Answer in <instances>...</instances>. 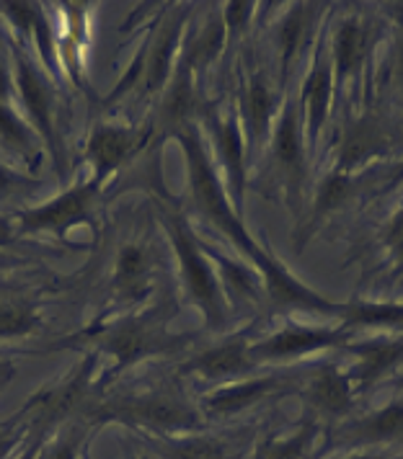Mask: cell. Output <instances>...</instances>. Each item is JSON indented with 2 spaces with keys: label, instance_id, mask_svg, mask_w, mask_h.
Listing matches in <instances>:
<instances>
[{
  "label": "cell",
  "instance_id": "6da1fadb",
  "mask_svg": "<svg viewBox=\"0 0 403 459\" xmlns=\"http://www.w3.org/2000/svg\"><path fill=\"white\" fill-rule=\"evenodd\" d=\"M179 143L187 152V163H189V178H191V196L197 209L213 222L220 232H225L241 251L246 253L256 264V269L261 272L269 297L275 299L279 307H300V310H313V313H339L341 305L329 302L326 297H320L319 292L308 290L305 284H300L293 273L287 272L275 255H269L267 251H261L256 246V240L246 232V228L241 225V220L235 217V212L228 204L223 186L217 181L213 163L207 160V152L199 143V137L194 134V129H181L179 132Z\"/></svg>",
  "mask_w": 403,
  "mask_h": 459
},
{
  "label": "cell",
  "instance_id": "7a4b0ae2",
  "mask_svg": "<svg viewBox=\"0 0 403 459\" xmlns=\"http://www.w3.org/2000/svg\"><path fill=\"white\" fill-rule=\"evenodd\" d=\"M169 232L191 299L197 302V307H202V313L207 315V323L213 325L215 331H220L225 325L228 310H225V299L220 294V284L215 279V272L210 269V264L205 261L199 243H194V238H191V232L187 230L181 217L171 220Z\"/></svg>",
  "mask_w": 403,
  "mask_h": 459
},
{
  "label": "cell",
  "instance_id": "3957f363",
  "mask_svg": "<svg viewBox=\"0 0 403 459\" xmlns=\"http://www.w3.org/2000/svg\"><path fill=\"white\" fill-rule=\"evenodd\" d=\"M96 186H99V181H93L88 186L73 188L63 196L42 204V207L23 212L22 228L26 232H39V230H65L75 225V222H81V220L88 217Z\"/></svg>",
  "mask_w": 403,
  "mask_h": 459
},
{
  "label": "cell",
  "instance_id": "277c9868",
  "mask_svg": "<svg viewBox=\"0 0 403 459\" xmlns=\"http://www.w3.org/2000/svg\"><path fill=\"white\" fill-rule=\"evenodd\" d=\"M341 341V331H323V328H287L282 333L272 335L256 346H249L251 359H290L311 351H319L326 346H337Z\"/></svg>",
  "mask_w": 403,
  "mask_h": 459
},
{
  "label": "cell",
  "instance_id": "5b68a950",
  "mask_svg": "<svg viewBox=\"0 0 403 459\" xmlns=\"http://www.w3.org/2000/svg\"><path fill=\"white\" fill-rule=\"evenodd\" d=\"M275 166L279 176L287 181L293 194H300L302 184V140H300V126H297L295 108H287L279 119L275 132Z\"/></svg>",
  "mask_w": 403,
  "mask_h": 459
},
{
  "label": "cell",
  "instance_id": "8992f818",
  "mask_svg": "<svg viewBox=\"0 0 403 459\" xmlns=\"http://www.w3.org/2000/svg\"><path fill=\"white\" fill-rule=\"evenodd\" d=\"M254 367V359L249 354L246 341H228L220 343L205 354L194 356V361L189 364V369L199 372L207 379H225V377H238L243 372H249Z\"/></svg>",
  "mask_w": 403,
  "mask_h": 459
},
{
  "label": "cell",
  "instance_id": "52a82bcc",
  "mask_svg": "<svg viewBox=\"0 0 403 459\" xmlns=\"http://www.w3.org/2000/svg\"><path fill=\"white\" fill-rule=\"evenodd\" d=\"M135 147V132L132 129H117V126H101L88 140V158L96 168V181H101L109 170L119 166L127 152Z\"/></svg>",
  "mask_w": 403,
  "mask_h": 459
},
{
  "label": "cell",
  "instance_id": "ba28073f",
  "mask_svg": "<svg viewBox=\"0 0 403 459\" xmlns=\"http://www.w3.org/2000/svg\"><path fill=\"white\" fill-rule=\"evenodd\" d=\"M127 413L137 420H143V423H153L161 429H184V426L194 423V413L187 405L163 395L140 397L129 405Z\"/></svg>",
  "mask_w": 403,
  "mask_h": 459
},
{
  "label": "cell",
  "instance_id": "9c48e42d",
  "mask_svg": "<svg viewBox=\"0 0 403 459\" xmlns=\"http://www.w3.org/2000/svg\"><path fill=\"white\" fill-rule=\"evenodd\" d=\"M311 400L323 413L339 416L352 405V382L339 369L323 367L311 382Z\"/></svg>",
  "mask_w": 403,
  "mask_h": 459
},
{
  "label": "cell",
  "instance_id": "30bf717a",
  "mask_svg": "<svg viewBox=\"0 0 403 459\" xmlns=\"http://www.w3.org/2000/svg\"><path fill=\"white\" fill-rule=\"evenodd\" d=\"M352 351L360 356V367H357V377H360L362 387L372 385L375 379L388 375L393 367H399L403 361V341H378V343H362V346H352Z\"/></svg>",
  "mask_w": 403,
  "mask_h": 459
},
{
  "label": "cell",
  "instance_id": "8fae6325",
  "mask_svg": "<svg viewBox=\"0 0 403 459\" xmlns=\"http://www.w3.org/2000/svg\"><path fill=\"white\" fill-rule=\"evenodd\" d=\"M19 85H22V96L26 108L31 111L34 122L39 125L42 134H47L49 145L55 143L52 140V93L49 88L44 85L42 75L31 67V65L22 60L19 63Z\"/></svg>",
  "mask_w": 403,
  "mask_h": 459
},
{
  "label": "cell",
  "instance_id": "7c38bea8",
  "mask_svg": "<svg viewBox=\"0 0 403 459\" xmlns=\"http://www.w3.org/2000/svg\"><path fill=\"white\" fill-rule=\"evenodd\" d=\"M217 150H220L225 173L231 178L235 207H241L246 176H243V140H241V129H238L235 119H225V122L217 125Z\"/></svg>",
  "mask_w": 403,
  "mask_h": 459
},
{
  "label": "cell",
  "instance_id": "4fadbf2b",
  "mask_svg": "<svg viewBox=\"0 0 403 459\" xmlns=\"http://www.w3.org/2000/svg\"><path fill=\"white\" fill-rule=\"evenodd\" d=\"M331 91H334L331 70H329L326 65H319V67L311 73V78L305 81V88H302L305 122H308V132L313 134V140L319 137L320 126L326 122L329 104H331Z\"/></svg>",
  "mask_w": 403,
  "mask_h": 459
},
{
  "label": "cell",
  "instance_id": "5bb4252c",
  "mask_svg": "<svg viewBox=\"0 0 403 459\" xmlns=\"http://www.w3.org/2000/svg\"><path fill=\"white\" fill-rule=\"evenodd\" d=\"M276 387V379H246V382H238V385H231V387H223L217 390L215 395L207 397V408L213 413H235L246 405H251L256 400L272 393Z\"/></svg>",
  "mask_w": 403,
  "mask_h": 459
},
{
  "label": "cell",
  "instance_id": "9a60e30c",
  "mask_svg": "<svg viewBox=\"0 0 403 459\" xmlns=\"http://www.w3.org/2000/svg\"><path fill=\"white\" fill-rule=\"evenodd\" d=\"M364 49H367V34L362 23L357 19H346L339 26L337 42H334V60H337L339 78H346L349 73H355V67H360Z\"/></svg>",
  "mask_w": 403,
  "mask_h": 459
},
{
  "label": "cell",
  "instance_id": "2e32d148",
  "mask_svg": "<svg viewBox=\"0 0 403 459\" xmlns=\"http://www.w3.org/2000/svg\"><path fill=\"white\" fill-rule=\"evenodd\" d=\"M341 317L346 325H403V305L349 302V305H341Z\"/></svg>",
  "mask_w": 403,
  "mask_h": 459
},
{
  "label": "cell",
  "instance_id": "e0dca14e",
  "mask_svg": "<svg viewBox=\"0 0 403 459\" xmlns=\"http://www.w3.org/2000/svg\"><path fill=\"white\" fill-rule=\"evenodd\" d=\"M382 147V132L375 125H370V122H360V125L355 126L349 134H346V140H344V145H341V166L344 168H352L362 163L364 158H370V155H375L378 150Z\"/></svg>",
  "mask_w": 403,
  "mask_h": 459
},
{
  "label": "cell",
  "instance_id": "ac0fdd59",
  "mask_svg": "<svg viewBox=\"0 0 403 459\" xmlns=\"http://www.w3.org/2000/svg\"><path fill=\"white\" fill-rule=\"evenodd\" d=\"M191 65L187 63L181 67V73L176 75V81L171 83L166 106H163V119L171 126H181L189 122V111L194 108V91H191Z\"/></svg>",
  "mask_w": 403,
  "mask_h": 459
},
{
  "label": "cell",
  "instance_id": "d6986e66",
  "mask_svg": "<svg viewBox=\"0 0 403 459\" xmlns=\"http://www.w3.org/2000/svg\"><path fill=\"white\" fill-rule=\"evenodd\" d=\"M357 437L364 441H403V405H388L362 420Z\"/></svg>",
  "mask_w": 403,
  "mask_h": 459
},
{
  "label": "cell",
  "instance_id": "ffe728a7",
  "mask_svg": "<svg viewBox=\"0 0 403 459\" xmlns=\"http://www.w3.org/2000/svg\"><path fill=\"white\" fill-rule=\"evenodd\" d=\"M308 22H311V5H297L295 11L285 19V23L279 26V49H282V65L287 67L293 55L297 52V47L305 39L308 31Z\"/></svg>",
  "mask_w": 403,
  "mask_h": 459
},
{
  "label": "cell",
  "instance_id": "44dd1931",
  "mask_svg": "<svg viewBox=\"0 0 403 459\" xmlns=\"http://www.w3.org/2000/svg\"><path fill=\"white\" fill-rule=\"evenodd\" d=\"M173 47H176V26H171V31L166 29V31L161 34V39L155 42V47L150 49L148 65H145V83H148L150 88L163 85V81L169 78Z\"/></svg>",
  "mask_w": 403,
  "mask_h": 459
},
{
  "label": "cell",
  "instance_id": "7402d4cb",
  "mask_svg": "<svg viewBox=\"0 0 403 459\" xmlns=\"http://www.w3.org/2000/svg\"><path fill=\"white\" fill-rule=\"evenodd\" d=\"M37 325V315L16 299H0V335H23Z\"/></svg>",
  "mask_w": 403,
  "mask_h": 459
},
{
  "label": "cell",
  "instance_id": "603a6c76",
  "mask_svg": "<svg viewBox=\"0 0 403 459\" xmlns=\"http://www.w3.org/2000/svg\"><path fill=\"white\" fill-rule=\"evenodd\" d=\"M215 261H217V266H220V272L225 276V284H228V290L233 294V299H256V292H258V284H256L254 273L249 272V269H243V266H238L233 261H228L225 255H220V253H213Z\"/></svg>",
  "mask_w": 403,
  "mask_h": 459
},
{
  "label": "cell",
  "instance_id": "cb8c5ba5",
  "mask_svg": "<svg viewBox=\"0 0 403 459\" xmlns=\"http://www.w3.org/2000/svg\"><path fill=\"white\" fill-rule=\"evenodd\" d=\"M223 37H225V26L220 22L207 23L202 31H199V37L194 39L191 44V52L189 57H187V63L194 67V65H210L217 57V52H220V47H223Z\"/></svg>",
  "mask_w": 403,
  "mask_h": 459
},
{
  "label": "cell",
  "instance_id": "d4e9b609",
  "mask_svg": "<svg viewBox=\"0 0 403 459\" xmlns=\"http://www.w3.org/2000/svg\"><path fill=\"white\" fill-rule=\"evenodd\" d=\"M349 191H352V181H349V176L346 173H331L319 188V196H316V220L320 217H326L329 212H334V209L339 207L341 202L349 196Z\"/></svg>",
  "mask_w": 403,
  "mask_h": 459
},
{
  "label": "cell",
  "instance_id": "484cf974",
  "mask_svg": "<svg viewBox=\"0 0 403 459\" xmlns=\"http://www.w3.org/2000/svg\"><path fill=\"white\" fill-rule=\"evenodd\" d=\"M272 106H275V96L269 93V88L264 83H254L249 88V101H246V111H249V122L254 129L256 137H261L269 126L272 119Z\"/></svg>",
  "mask_w": 403,
  "mask_h": 459
},
{
  "label": "cell",
  "instance_id": "4316f807",
  "mask_svg": "<svg viewBox=\"0 0 403 459\" xmlns=\"http://www.w3.org/2000/svg\"><path fill=\"white\" fill-rule=\"evenodd\" d=\"M148 272V258L145 253L135 246H129L125 251L119 253V264H117V279L127 287H135L143 276Z\"/></svg>",
  "mask_w": 403,
  "mask_h": 459
},
{
  "label": "cell",
  "instance_id": "83f0119b",
  "mask_svg": "<svg viewBox=\"0 0 403 459\" xmlns=\"http://www.w3.org/2000/svg\"><path fill=\"white\" fill-rule=\"evenodd\" d=\"M0 140L8 147H16V150H26L29 147V132H26V126L16 117V111H11L3 101H0Z\"/></svg>",
  "mask_w": 403,
  "mask_h": 459
},
{
  "label": "cell",
  "instance_id": "f1b7e54d",
  "mask_svg": "<svg viewBox=\"0 0 403 459\" xmlns=\"http://www.w3.org/2000/svg\"><path fill=\"white\" fill-rule=\"evenodd\" d=\"M308 438H311V429H302L297 437L282 438V441H272V444H267V446L261 449L258 459H297L300 455H302V449H305Z\"/></svg>",
  "mask_w": 403,
  "mask_h": 459
},
{
  "label": "cell",
  "instance_id": "f546056e",
  "mask_svg": "<svg viewBox=\"0 0 403 459\" xmlns=\"http://www.w3.org/2000/svg\"><path fill=\"white\" fill-rule=\"evenodd\" d=\"M171 459H225V452L215 441H184L171 449Z\"/></svg>",
  "mask_w": 403,
  "mask_h": 459
},
{
  "label": "cell",
  "instance_id": "4dcf8cb0",
  "mask_svg": "<svg viewBox=\"0 0 403 459\" xmlns=\"http://www.w3.org/2000/svg\"><path fill=\"white\" fill-rule=\"evenodd\" d=\"M388 246H390V253L396 255L399 266L403 269V212L393 220V225L388 228Z\"/></svg>",
  "mask_w": 403,
  "mask_h": 459
},
{
  "label": "cell",
  "instance_id": "1f68e13d",
  "mask_svg": "<svg viewBox=\"0 0 403 459\" xmlns=\"http://www.w3.org/2000/svg\"><path fill=\"white\" fill-rule=\"evenodd\" d=\"M23 186H34L31 181H26L23 176H16L13 170H8V168L0 166V196H11L16 188Z\"/></svg>",
  "mask_w": 403,
  "mask_h": 459
},
{
  "label": "cell",
  "instance_id": "d6a6232c",
  "mask_svg": "<svg viewBox=\"0 0 403 459\" xmlns=\"http://www.w3.org/2000/svg\"><path fill=\"white\" fill-rule=\"evenodd\" d=\"M249 16H251V3H231L225 8V19H228L231 29H241Z\"/></svg>",
  "mask_w": 403,
  "mask_h": 459
},
{
  "label": "cell",
  "instance_id": "836d02e7",
  "mask_svg": "<svg viewBox=\"0 0 403 459\" xmlns=\"http://www.w3.org/2000/svg\"><path fill=\"white\" fill-rule=\"evenodd\" d=\"M13 240V230H11V225L0 217V246H8Z\"/></svg>",
  "mask_w": 403,
  "mask_h": 459
},
{
  "label": "cell",
  "instance_id": "e575fe53",
  "mask_svg": "<svg viewBox=\"0 0 403 459\" xmlns=\"http://www.w3.org/2000/svg\"><path fill=\"white\" fill-rule=\"evenodd\" d=\"M5 99H8V75H5V67L0 63V101L5 104Z\"/></svg>",
  "mask_w": 403,
  "mask_h": 459
},
{
  "label": "cell",
  "instance_id": "d590c367",
  "mask_svg": "<svg viewBox=\"0 0 403 459\" xmlns=\"http://www.w3.org/2000/svg\"><path fill=\"white\" fill-rule=\"evenodd\" d=\"M11 377H13V367H11V364H0V387L8 385Z\"/></svg>",
  "mask_w": 403,
  "mask_h": 459
},
{
  "label": "cell",
  "instance_id": "8d00e7d4",
  "mask_svg": "<svg viewBox=\"0 0 403 459\" xmlns=\"http://www.w3.org/2000/svg\"><path fill=\"white\" fill-rule=\"evenodd\" d=\"M49 459H73V446H60Z\"/></svg>",
  "mask_w": 403,
  "mask_h": 459
},
{
  "label": "cell",
  "instance_id": "74e56055",
  "mask_svg": "<svg viewBox=\"0 0 403 459\" xmlns=\"http://www.w3.org/2000/svg\"><path fill=\"white\" fill-rule=\"evenodd\" d=\"M390 8V13H393V19H399L403 23V3H393V5H388Z\"/></svg>",
  "mask_w": 403,
  "mask_h": 459
},
{
  "label": "cell",
  "instance_id": "f35d334b",
  "mask_svg": "<svg viewBox=\"0 0 403 459\" xmlns=\"http://www.w3.org/2000/svg\"><path fill=\"white\" fill-rule=\"evenodd\" d=\"M403 181V166H399V170L393 173V178H390V184L388 186H396V184H401Z\"/></svg>",
  "mask_w": 403,
  "mask_h": 459
},
{
  "label": "cell",
  "instance_id": "ab89813d",
  "mask_svg": "<svg viewBox=\"0 0 403 459\" xmlns=\"http://www.w3.org/2000/svg\"><path fill=\"white\" fill-rule=\"evenodd\" d=\"M8 444H11V438L5 437V434H0V455H3L5 449H8Z\"/></svg>",
  "mask_w": 403,
  "mask_h": 459
},
{
  "label": "cell",
  "instance_id": "60d3db41",
  "mask_svg": "<svg viewBox=\"0 0 403 459\" xmlns=\"http://www.w3.org/2000/svg\"><path fill=\"white\" fill-rule=\"evenodd\" d=\"M352 459H378V457H352Z\"/></svg>",
  "mask_w": 403,
  "mask_h": 459
},
{
  "label": "cell",
  "instance_id": "b9f144b4",
  "mask_svg": "<svg viewBox=\"0 0 403 459\" xmlns=\"http://www.w3.org/2000/svg\"><path fill=\"white\" fill-rule=\"evenodd\" d=\"M401 385H403V379H401Z\"/></svg>",
  "mask_w": 403,
  "mask_h": 459
}]
</instances>
